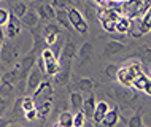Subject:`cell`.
I'll use <instances>...</instances> for the list:
<instances>
[{
	"label": "cell",
	"instance_id": "27",
	"mask_svg": "<svg viewBox=\"0 0 151 127\" xmlns=\"http://www.w3.org/2000/svg\"><path fill=\"white\" fill-rule=\"evenodd\" d=\"M35 100L32 99V97H22L21 99V110H22V113L24 111H29V110L32 108H35Z\"/></svg>",
	"mask_w": 151,
	"mask_h": 127
},
{
	"label": "cell",
	"instance_id": "17",
	"mask_svg": "<svg viewBox=\"0 0 151 127\" xmlns=\"http://www.w3.org/2000/svg\"><path fill=\"white\" fill-rule=\"evenodd\" d=\"M56 126H60V127H73V113L62 111V113L59 114L58 121H56Z\"/></svg>",
	"mask_w": 151,
	"mask_h": 127
},
{
	"label": "cell",
	"instance_id": "23",
	"mask_svg": "<svg viewBox=\"0 0 151 127\" xmlns=\"http://www.w3.org/2000/svg\"><path fill=\"white\" fill-rule=\"evenodd\" d=\"M76 86H78V89L81 92H91L92 88H94V83H92L91 78L81 76V78H78V81H76Z\"/></svg>",
	"mask_w": 151,
	"mask_h": 127
},
{
	"label": "cell",
	"instance_id": "3",
	"mask_svg": "<svg viewBox=\"0 0 151 127\" xmlns=\"http://www.w3.org/2000/svg\"><path fill=\"white\" fill-rule=\"evenodd\" d=\"M59 35H60V27L54 22H50L46 27L43 29V37L45 42H46L48 46H54L59 42Z\"/></svg>",
	"mask_w": 151,
	"mask_h": 127
},
{
	"label": "cell",
	"instance_id": "8",
	"mask_svg": "<svg viewBox=\"0 0 151 127\" xmlns=\"http://www.w3.org/2000/svg\"><path fill=\"white\" fill-rule=\"evenodd\" d=\"M21 32V21L14 14H10V21L6 22V35L8 38H16Z\"/></svg>",
	"mask_w": 151,
	"mask_h": 127
},
{
	"label": "cell",
	"instance_id": "38",
	"mask_svg": "<svg viewBox=\"0 0 151 127\" xmlns=\"http://www.w3.org/2000/svg\"><path fill=\"white\" fill-rule=\"evenodd\" d=\"M142 92H145L146 95H151V80L148 81V83H146V86L143 88V91H142Z\"/></svg>",
	"mask_w": 151,
	"mask_h": 127
},
{
	"label": "cell",
	"instance_id": "21",
	"mask_svg": "<svg viewBox=\"0 0 151 127\" xmlns=\"http://www.w3.org/2000/svg\"><path fill=\"white\" fill-rule=\"evenodd\" d=\"M83 102H84V97L81 95L80 92H72L70 94V106L75 111L83 110Z\"/></svg>",
	"mask_w": 151,
	"mask_h": 127
},
{
	"label": "cell",
	"instance_id": "28",
	"mask_svg": "<svg viewBox=\"0 0 151 127\" xmlns=\"http://www.w3.org/2000/svg\"><path fill=\"white\" fill-rule=\"evenodd\" d=\"M118 70H119V67H118L116 64H108L107 67H105V75H107L110 80L115 81L116 80V75H118Z\"/></svg>",
	"mask_w": 151,
	"mask_h": 127
},
{
	"label": "cell",
	"instance_id": "6",
	"mask_svg": "<svg viewBox=\"0 0 151 127\" xmlns=\"http://www.w3.org/2000/svg\"><path fill=\"white\" fill-rule=\"evenodd\" d=\"M116 81H118V84H119L121 88H126V89L132 88L134 76L130 75L129 68L126 67V65H124V67H119V70H118V75H116Z\"/></svg>",
	"mask_w": 151,
	"mask_h": 127
},
{
	"label": "cell",
	"instance_id": "26",
	"mask_svg": "<svg viewBox=\"0 0 151 127\" xmlns=\"http://www.w3.org/2000/svg\"><path fill=\"white\" fill-rule=\"evenodd\" d=\"M86 124V114L83 113V110L73 113V126L75 127H83Z\"/></svg>",
	"mask_w": 151,
	"mask_h": 127
},
{
	"label": "cell",
	"instance_id": "4",
	"mask_svg": "<svg viewBox=\"0 0 151 127\" xmlns=\"http://www.w3.org/2000/svg\"><path fill=\"white\" fill-rule=\"evenodd\" d=\"M51 95H52V86H51L50 81H45V80L38 84V88L32 92V99L35 100V105L38 103V102H42L43 99L51 97Z\"/></svg>",
	"mask_w": 151,
	"mask_h": 127
},
{
	"label": "cell",
	"instance_id": "24",
	"mask_svg": "<svg viewBox=\"0 0 151 127\" xmlns=\"http://www.w3.org/2000/svg\"><path fill=\"white\" fill-rule=\"evenodd\" d=\"M2 80H5V81H8V83H11V84L19 83V67L16 65V68H13V70H10V72H6L5 75L2 76Z\"/></svg>",
	"mask_w": 151,
	"mask_h": 127
},
{
	"label": "cell",
	"instance_id": "20",
	"mask_svg": "<svg viewBox=\"0 0 151 127\" xmlns=\"http://www.w3.org/2000/svg\"><path fill=\"white\" fill-rule=\"evenodd\" d=\"M13 91H14V84L2 80V83H0V95L5 97L6 100H10L11 97H13Z\"/></svg>",
	"mask_w": 151,
	"mask_h": 127
},
{
	"label": "cell",
	"instance_id": "16",
	"mask_svg": "<svg viewBox=\"0 0 151 127\" xmlns=\"http://www.w3.org/2000/svg\"><path fill=\"white\" fill-rule=\"evenodd\" d=\"M45 65H46V70H45V73H48V75H51V76H56L59 73V70H60V60H59V57H54V59H51V60H46Z\"/></svg>",
	"mask_w": 151,
	"mask_h": 127
},
{
	"label": "cell",
	"instance_id": "25",
	"mask_svg": "<svg viewBox=\"0 0 151 127\" xmlns=\"http://www.w3.org/2000/svg\"><path fill=\"white\" fill-rule=\"evenodd\" d=\"M27 5L24 2H16L14 3V6H13V14L16 16V18H19V19H22V16L27 13Z\"/></svg>",
	"mask_w": 151,
	"mask_h": 127
},
{
	"label": "cell",
	"instance_id": "12",
	"mask_svg": "<svg viewBox=\"0 0 151 127\" xmlns=\"http://www.w3.org/2000/svg\"><path fill=\"white\" fill-rule=\"evenodd\" d=\"M51 108H52V95L51 97H46V99H43L42 102H38V103H37L38 116H42V118H46L48 114L51 113Z\"/></svg>",
	"mask_w": 151,
	"mask_h": 127
},
{
	"label": "cell",
	"instance_id": "40",
	"mask_svg": "<svg viewBox=\"0 0 151 127\" xmlns=\"http://www.w3.org/2000/svg\"><path fill=\"white\" fill-rule=\"evenodd\" d=\"M146 3H148V6H151V0H145Z\"/></svg>",
	"mask_w": 151,
	"mask_h": 127
},
{
	"label": "cell",
	"instance_id": "14",
	"mask_svg": "<svg viewBox=\"0 0 151 127\" xmlns=\"http://www.w3.org/2000/svg\"><path fill=\"white\" fill-rule=\"evenodd\" d=\"M96 103H97V100H96V97H94L92 94H89L86 99H84V102H83V113L86 114V118H92L94 110H96Z\"/></svg>",
	"mask_w": 151,
	"mask_h": 127
},
{
	"label": "cell",
	"instance_id": "13",
	"mask_svg": "<svg viewBox=\"0 0 151 127\" xmlns=\"http://www.w3.org/2000/svg\"><path fill=\"white\" fill-rule=\"evenodd\" d=\"M38 18L40 19H46V21H52V19H56V10L52 5H42L38 8Z\"/></svg>",
	"mask_w": 151,
	"mask_h": 127
},
{
	"label": "cell",
	"instance_id": "39",
	"mask_svg": "<svg viewBox=\"0 0 151 127\" xmlns=\"http://www.w3.org/2000/svg\"><path fill=\"white\" fill-rule=\"evenodd\" d=\"M3 40H5V32L2 30V27H0V50H2V46H3Z\"/></svg>",
	"mask_w": 151,
	"mask_h": 127
},
{
	"label": "cell",
	"instance_id": "36",
	"mask_svg": "<svg viewBox=\"0 0 151 127\" xmlns=\"http://www.w3.org/2000/svg\"><path fill=\"white\" fill-rule=\"evenodd\" d=\"M6 110H8V102H6L5 97L0 95V116H2V114H5Z\"/></svg>",
	"mask_w": 151,
	"mask_h": 127
},
{
	"label": "cell",
	"instance_id": "1",
	"mask_svg": "<svg viewBox=\"0 0 151 127\" xmlns=\"http://www.w3.org/2000/svg\"><path fill=\"white\" fill-rule=\"evenodd\" d=\"M68 19H70L72 27L75 29L76 32H80V34H86L88 32V22H86V19H84V16L80 10H76V8H68Z\"/></svg>",
	"mask_w": 151,
	"mask_h": 127
},
{
	"label": "cell",
	"instance_id": "9",
	"mask_svg": "<svg viewBox=\"0 0 151 127\" xmlns=\"http://www.w3.org/2000/svg\"><path fill=\"white\" fill-rule=\"evenodd\" d=\"M119 122V110L118 106H111L108 110V113L105 114V118L102 119V126H107V127H113Z\"/></svg>",
	"mask_w": 151,
	"mask_h": 127
},
{
	"label": "cell",
	"instance_id": "10",
	"mask_svg": "<svg viewBox=\"0 0 151 127\" xmlns=\"http://www.w3.org/2000/svg\"><path fill=\"white\" fill-rule=\"evenodd\" d=\"M132 27H134V19H130L129 16L122 14L116 21V32H119V34H129Z\"/></svg>",
	"mask_w": 151,
	"mask_h": 127
},
{
	"label": "cell",
	"instance_id": "33",
	"mask_svg": "<svg viewBox=\"0 0 151 127\" xmlns=\"http://www.w3.org/2000/svg\"><path fill=\"white\" fill-rule=\"evenodd\" d=\"M40 57L46 62V60H51V59H54V57H58V56L54 54V50H52V48H46V50L42 51V56Z\"/></svg>",
	"mask_w": 151,
	"mask_h": 127
},
{
	"label": "cell",
	"instance_id": "31",
	"mask_svg": "<svg viewBox=\"0 0 151 127\" xmlns=\"http://www.w3.org/2000/svg\"><path fill=\"white\" fill-rule=\"evenodd\" d=\"M129 126L130 127H140V126H143V118H142V114H134L132 118L129 119Z\"/></svg>",
	"mask_w": 151,
	"mask_h": 127
},
{
	"label": "cell",
	"instance_id": "29",
	"mask_svg": "<svg viewBox=\"0 0 151 127\" xmlns=\"http://www.w3.org/2000/svg\"><path fill=\"white\" fill-rule=\"evenodd\" d=\"M91 51H92V44L91 43H84L83 46L80 48V51H78V57L80 59H88L89 56H91Z\"/></svg>",
	"mask_w": 151,
	"mask_h": 127
},
{
	"label": "cell",
	"instance_id": "18",
	"mask_svg": "<svg viewBox=\"0 0 151 127\" xmlns=\"http://www.w3.org/2000/svg\"><path fill=\"white\" fill-rule=\"evenodd\" d=\"M56 19H58L59 26H64L65 29L72 27L70 19H68V11L65 10V8H58V11H56Z\"/></svg>",
	"mask_w": 151,
	"mask_h": 127
},
{
	"label": "cell",
	"instance_id": "2",
	"mask_svg": "<svg viewBox=\"0 0 151 127\" xmlns=\"http://www.w3.org/2000/svg\"><path fill=\"white\" fill-rule=\"evenodd\" d=\"M18 57H19V51L13 43H3L2 50H0V59H2L3 64H8V65L16 64Z\"/></svg>",
	"mask_w": 151,
	"mask_h": 127
},
{
	"label": "cell",
	"instance_id": "30",
	"mask_svg": "<svg viewBox=\"0 0 151 127\" xmlns=\"http://www.w3.org/2000/svg\"><path fill=\"white\" fill-rule=\"evenodd\" d=\"M100 24H102V29L107 32H116V21L113 19H100Z\"/></svg>",
	"mask_w": 151,
	"mask_h": 127
},
{
	"label": "cell",
	"instance_id": "11",
	"mask_svg": "<svg viewBox=\"0 0 151 127\" xmlns=\"http://www.w3.org/2000/svg\"><path fill=\"white\" fill-rule=\"evenodd\" d=\"M137 27L142 30V34H148V32H151V6L146 8V11L140 18Z\"/></svg>",
	"mask_w": 151,
	"mask_h": 127
},
{
	"label": "cell",
	"instance_id": "19",
	"mask_svg": "<svg viewBox=\"0 0 151 127\" xmlns=\"http://www.w3.org/2000/svg\"><path fill=\"white\" fill-rule=\"evenodd\" d=\"M38 19H40L38 13L35 10H27V13L22 16V24H26L29 27H35L38 24Z\"/></svg>",
	"mask_w": 151,
	"mask_h": 127
},
{
	"label": "cell",
	"instance_id": "22",
	"mask_svg": "<svg viewBox=\"0 0 151 127\" xmlns=\"http://www.w3.org/2000/svg\"><path fill=\"white\" fill-rule=\"evenodd\" d=\"M78 56V52H76V46L73 44L72 42H67L62 50V59H75V57Z\"/></svg>",
	"mask_w": 151,
	"mask_h": 127
},
{
	"label": "cell",
	"instance_id": "15",
	"mask_svg": "<svg viewBox=\"0 0 151 127\" xmlns=\"http://www.w3.org/2000/svg\"><path fill=\"white\" fill-rule=\"evenodd\" d=\"M126 50V44L118 42V40H111V42L107 43L105 46V54H118V52H122Z\"/></svg>",
	"mask_w": 151,
	"mask_h": 127
},
{
	"label": "cell",
	"instance_id": "5",
	"mask_svg": "<svg viewBox=\"0 0 151 127\" xmlns=\"http://www.w3.org/2000/svg\"><path fill=\"white\" fill-rule=\"evenodd\" d=\"M43 81V72L40 70L38 67H32V70L29 72V75H27V91L34 92L37 88H38V84Z\"/></svg>",
	"mask_w": 151,
	"mask_h": 127
},
{
	"label": "cell",
	"instance_id": "32",
	"mask_svg": "<svg viewBox=\"0 0 151 127\" xmlns=\"http://www.w3.org/2000/svg\"><path fill=\"white\" fill-rule=\"evenodd\" d=\"M24 116H26V119L30 121V122L37 121L38 119V110H37V106L32 108V110H29V111H24Z\"/></svg>",
	"mask_w": 151,
	"mask_h": 127
},
{
	"label": "cell",
	"instance_id": "34",
	"mask_svg": "<svg viewBox=\"0 0 151 127\" xmlns=\"http://www.w3.org/2000/svg\"><path fill=\"white\" fill-rule=\"evenodd\" d=\"M8 21H10V13H8V10H5V8H0V27L6 26Z\"/></svg>",
	"mask_w": 151,
	"mask_h": 127
},
{
	"label": "cell",
	"instance_id": "37",
	"mask_svg": "<svg viewBox=\"0 0 151 127\" xmlns=\"http://www.w3.org/2000/svg\"><path fill=\"white\" fill-rule=\"evenodd\" d=\"M84 11H86V16H88V18L92 21V19H94V16H96V13H94V8H92V6H89V5H86V8H84Z\"/></svg>",
	"mask_w": 151,
	"mask_h": 127
},
{
	"label": "cell",
	"instance_id": "35",
	"mask_svg": "<svg viewBox=\"0 0 151 127\" xmlns=\"http://www.w3.org/2000/svg\"><path fill=\"white\" fill-rule=\"evenodd\" d=\"M70 0H51V5L54 8H67Z\"/></svg>",
	"mask_w": 151,
	"mask_h": 127
},
{
	"label": "cell",
	"instance_id": "7",
	"mask_svg": "<svg viewBox=\"0 0 151 127\" xmlns=\"http://www.w3.org/2000/svg\"><path fill=\"white\" fill-rule=\"evenodd\" d=\"M111 108L108 102L102 100V102H97L96 103V110H94V114H92V119L96 124H102V119L105 118V114L108 113V110Z\"/></svg>",
	"mask_w": 151,
	"mask_h": 127
},
{
	"label": "cell",
	"instance_id": "41",
	"mask_svg": "<svg viewBox=\"0 0 151 127\" xmlns=\"http://www.w3.org/2000/svg\"><path fill=\"white\" fill-rule=\"evenodd\" d=\"M2 76H3V75H2V73H0V83H2Z\"/></svg>",
	"mask_w": 151,
	"mask_h": 127
}]
</instances>
